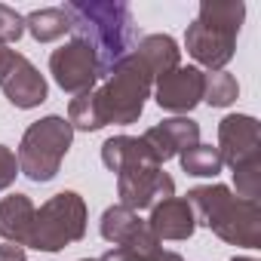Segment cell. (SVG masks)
Wrapping results in <instances>:
<instances>
[{
  "instance_id": "6da1fadb",
  "label": "cell",
  "mask_w": 261,
  "mask_h": 261,
  "mask_svg": "<svg viewBox=\"0 0 261 261\" xmlns=\"http://www.w3.org/2000/svg\"><path fill=\"white\" fill-rule=\"evenodd\" d=\"M62 10L71 22L74 40L86 43L95 53L101 77H108L111 68L123 62L139 43L136 16L120 0L114 4H68Z\"/></svg>"
},
{
  "instance_id": "7a4b0ae2",
  "label": "cell",
  "mask_w": 261,
  "mask_h": 261,
  "mask_svg": "<svg viewBox=\"0 0 261 261\" xmlns=\"http://www.w3.org/2000/svg\"><path fill=\"white\" fill-rule=\"evenodd\" d=\"M185 200L191 203L197 224H206L224 243L243 246V249L261 246V212H258L255 200L233 197L230 188H224V185L194 188Z\"/></svg>"
},
{
  "instance_id": "3957f363",
  "label": "cell",
  "mask_w": 261,
  "mask_h": 261,
  "mask_svg": "<svg viewBox=\"0 0 261 261\" xmlns=\"http://www.w3.org/2000/svg\"><path fill=\"white\" fill-rule=\"evenodd\" d=\"M243 16H246V7L240 0H230V4L206 0V4H200V13H197V19L191 22L188 34H185L188 53L203 68L224 71V65L233 59V46H237Z\"/></svg>"
},
{
  "instance_id": "277c9868",
  "label": "cell",
  "mask_w": 261,
  "mask_h": 261,
  "mask_svg": "<svg viewBox=\"0 0 261 261\" xmlns=\"http://www.w3.org/2000/svg\"><path fill=\"white\" fill-rule=\"evenodd\" d=\"M151 86H154V74L145 68V62L136 53H129L123 62H117L105 86L95 89L105 126L108 123H120V126L136 123L145 111V98L151 95Z\"/></svg>"
},
{
  "instance_id": "5b68a950",
  "label": "cell",
  "mask_w": 261,
  "mask_h": 261,
  "mask_svg": "<svg viewBox=\"0 0 261 261\" xmlns=\"http://www.w3.org/2000/svg\"><path fill=\"white\" fill-rule=\"evenodd\" d=\"M71 139H74V129L65 117L59 114H49L37 123H31L22 136V145H19V172H25L31 181H53L59 175V166L71 148Z\"/></svg>"
},
{
  "instance_id": "8992f818",
  "label": "cell",
  "mask_w": 261,
  "mask_h": 261,
  "mask_svg": "<svg viewBox=\"0 0 261 261\" xmlns=\"http://www.w3.org/2000/svg\"><path fill=\"white\" fill-rule=\"evenodd\" d=\"M83 233H86V203L77 191H62L37 209L28 246L40 252H59L83 240Z\"/></svg>"
},
{
  "instance_id": "52a82bcc",
  "label": "cell",
  "mask_w": 261,
  "mask_h": 261,
  "mask_svg": "<svg viewBox=\"0 0 261 261\" xmlns=\"http://www.w3.org/2000/svg\"><path fill=\"white\" fill-rule=\"evenodd\" d=\"M117 194L126 209L142 212V209H154L157 203L175 197V181L163 172V166L145 163V166H133L117 175Z\"/></svg>"
},
{
  "instance_id": "ba28073f",
  "label": "cell",
  "mask_w": 261,
  "mask_h": 261,
  "mask_svg": "<svg viewBox=\"0 0 261 261\" xmlns=\"http://www.w3.org/2000/svg\"><path fill=\"white\" fill-rule=\"evenodd\" d=\"M49 74L71 95L92 92V86L101 77L98 62H95V53L86 43H80V40H68L65 46H59L49 56Z\"/></svg>"
},
{
  "instance_id": "9c48e42d",
  "label": "cell",
  "mask_w": 261,
  "mask_h": 261,
  "mask_svg": "<svg viewBox=\"0 0 261 261\" xmlns=\"http://www.w3.org/2000/svg\"><path fill=\"white\" fill-rule=\"evenodd\" d=\"M203 86H206V74L194 65H178L172 68L169 74H163L157 80V89H154V98L163 111L169 114H191L200 101H203Z\"/></svg>"
},
{
  "instance_id": "30bf717a",
  "label": "cell",
  "mask_w": 261,
  "mask_h": 261,
  "mask_svg": "<svg viewBox=\"0 0 261 261\" xmlns=\"http://www.w3.org/2000/svg\"><path fill=\"white\" fill-rule=\"evenodd\" d=\"M261 148V136H258V120L249 114H227L218 123V154L221 163L237 169L249 160H261L258 157Z\"/></svg>"
},
{
  "instance_id": "8fae6325",
  "label": "cell",
  "mask_w": 261,
  "mask_h": 261,
  "mask_svg": "<svg viewBox=\"0 0 261 261\" xmlns=\"http://www.w3.org/2000/svg\"><path fill=\"white\" fill-rule=\"evenodd\" d=\"M101 237L108 243H114V246H123V249L139 252V255H148V252L160 249V240L148 230V221H142L139 212L126 209L123 203L105 209V215H101Z\"/></svg>"
},
{
  "instance_id": "7c38bea8",
  "label": "cell",
  "mask_w": 261,
  "mask_h": 261,
  "mask_svg": "<svg viewBox=\"0 0 261 261\" xmlns=\"http://www.w3.org/2000/svg\"><path fill=\"white\" fill-rule=\"evenodd\" d=\"M142 142L148 145V151L154 154V160L163 166L166 160L185 154L188 148H194L200 142V126L191 117H169L157 126H151L142 136Z\"/></svg>"
},
{
  "instance_id": "4fadbf2b",
  "label": "cell",
  "mask_w": 261,
  "mask_h": 261,
  "mask_svg": "<svg viewBox=\"0 0 261 261\" xmlns=\"http://www.w3.org/2000/svg\"><path fill=\"white\" fill-rule=\"evenodd\" d=\"M0 89H4L10 105H16L22 111L37 108V105L46 101V80L22 53H13V62H10L7 74L0 77Z\"/></svg>"
},
{
  "instance_id": "5bb4252c",
  "label": "cell",
  "mask_w": 261,
  "mask_h": 261,
  "mask_svg": "<svg viewBox=\"0 0 261 261\" xmlns=\"http://www.w3.org/2000/svg\"><path fill=\"white\" fill-rule=\"evenodd\" d=\"M148 230L163 243V240H188L194 237L197 230V218H194V209L185 197H169L163 203H157L151 209V218H148Z\"/></svg>"
},
{
  "instance_id": "9a60e30c",
  "label": "cell",
  "mask_w": 261,
  "mask_h": 261,
  "mask_svg": "<svg viewBox=\"0 0 261 261\" xmlns=\"http://www.w3.org/2000/svg\"><path fill=\"white\" fill-rule=\"evenodd\" d=\"M34 203L25 194H10L0 200V237L13 246H28L31 243V230H34Z\"/></svg>"
},
{
  "instance_id": "2e32d148",
  "label": "cell",
  "mask_w": 261,
  "mask_h": 261,
  "mask_svg": "<svg viewBox=\"0 0 261 261\" xmlns=\"http://www.w3.org/2000/svg\"><path fill=\"white\" fill-rule=\"evenodd\" d=\"M101 163L111 169V172H126L133 166H145V163H157L154 154L148 151V145L142 139H133V136H114L101 145ZM160 166V163H157Z\"/></svg>"
},
{
  "instance_id": "e0dca14e",
  "label": "cell",
  "mask_w": 261,
  "mask_h": 261,
  "mask_svg": "<svg viewBox=\"0 0 261 261\" xmlns=\"http://www.w3.org/2000/svg\"><path fill=\"white\" fill-rule=\"evenodd\" d=\"M133 53L145 62V68L154 74V80H160L163 74H169L181 62V49L169 34H148V37H142L136 43Z\"/></svg>"
},
{
  "instance_id": "ac0fdd59",
  "label": "cell",
  "mask_w": 261,
  "mask_h": 261,
  "mask_svg": "<svg viewBox=\"0 0 261 261\" xmlns=\"http://www.w3.org/2000/svg\"><path fill=\"white\" fill-rule=\"evenodd\" d=\"M25 31L37 43H53V40H62L71 31V22H68L62 7H46V10H34V13L25 16Z\"/></svg>"
},
{
  "instance_id": "d6986e66",
  "label": "cell",
  "mask_w": 261,
  "mask_h": 261,
  "mask_svg": "<svg viewBox=\"0 0 261 261\" xmlns=\"http://www.w3.org/2000/svg\"><path fill=\"white\" fill-rule=\"evenodd\" d=\"M178 157H181V169H185L188 175H197V178H215V175L224 169L218 148L203 145V142H197L194 148H188V151L178 154Z\"/></svg>"
},
{
  "instance_id": "ffe728a7",
  "label": "cell",
  "mask_w": 261,
  "mask_h": 261,
  "mask_svg": "<svg viewBox=\"0 0 261 261\" xmlns=\"http://www.w3.org/2000/svg\"><path fill=\"white\" fill-rule=\"evenodd\" d=\"M68 123H71V129H80V133H95V129L105 126L101 108H98V98H95V89L92 92H83V95H74V101L68 108Z\"/></svg>"
},
{
  "instance_id": "44dd1931",
  "label": "cell",
  "mask_w": 261,
  "mask_h": 261,
  "mask_svg": "<svg viewBox=\"0 0 261 261\" xmlns=\"http://www.w3.org/2000/svg\"><path fill=\"white\" fill-rule=\"evenodd\" d=\"M240 95V86H237V77L227 74V71H212L206 74V86H203V101H209L212 108H227L233 105Z\"/></svg>"
},
{
  "instance_id": "7402d4cb",
  "label": "cell",
  "mask_w": 261,
  "mask_h": 261,
  "mask_svg": "<svg viewBox=\"0 0 261 261\" xmlns=\"http://www.w3.org/2000/svg\"><path fill=\"white\" fill-rule=\"evenodd\" d=\"M233 181H237V194L243 200H255L261 194V160H249V163L237 166Z\"/></svg>"
},
{
  "instance_id": "603a6c76",
  "label": "cell",
  "mask_w": 261,
  "mask_h": 261,
  "mask_svg": "<svg viewBox=\"0 0 261 261\" xmlns=\"http://www.w3.org/2000/svg\"><path fill=\"white\" fill-rule=\"evenodd\" d=\"M98 261H185L178 252H169V249H157V252H148V255H139V252H129V249H123V246H114V249H108Z\"/></svg>"
},
{
  "instance_id": "cb8c5ba5",
  "label": "cell",
  "mask_w": 261,
  "mask_h": 261,
  "mask_svg": "<svg viewBox=\"0 0 261 261\" xmlns=\"http://www.w3.org/2000/svg\"><path fill=\"white\" fill-rule=\"evenodd\" d=\"M22 34H25V16L7 4H0V46L16 43Z\"/></svg>"
},
{
  "instance_id": "d4e9b609",
  "label": "cell",
  "mask_w": 261,
  "mask_h": 261,
  "mask_svg": "<svg viewBox=\"0 0 261 261\" xmlns=\"http://www.w3.org/2000/svg\"><path fill=\"white\" fill-rule=\"evenodd\" d=\"M19 175V160H16V151L0 145V191H7Z\"/></svg>"
},
{
  "instance_id": "484cf974",
  "label": "cell",
  "mask_w": 261,
  "mask_h": 261,
  "mask_svg": "<svg viewBox=\"0 0 261 261\" xmlns=\"http://www.w3.org/2000/svg\"><path fill=\"white\" fill-rule=\"evenodd\" d=\"M0 261H25V249L13 246V243H4L0 246Z\"/></svg>"
},
{
  "instance_id": "4316f807",
  "label": "cell",
  "mask_w": 261,
  "mask_h": 261,
  "mask_svg": "<svg viewBox=\"0 0 261 261\" xmlns=\"http://www.w3.org/2000/svg\"><path fill=\"white\" fill-rule=\"evenodd\" d=\"M10 62H13V49H10V46H0V77L7 74Z\"/></svg>"
},
{
  "instance_id": "83f0119b",
  "label": "cell",
  "mask_w": 261,
  "mask_h": 261,
  "mask_svg": "<svg viewBox=\"0 0 261 261\" xmlns=\"http://www.w3.org/2000/svg\"><path fill=\"white\" fill-rule=\"evenodd\" d=\"M233 261H255V258H233Z\"/></svg>"
},
{
  "instance_id": "f1b7e54d",
  "label": "cell",
  "mask_w": 261,
  "mask_h": 261,
  "mask_svg": "<svg viewBox=\"0 0 261 261\" xmlns=\"http://www.w3.org/2000/svg\"><path fill=\"white\" fill-rule=\"evenodd\" d=\"M80 261H98V258H80Z\"/></svg>"
}]
</instances>
